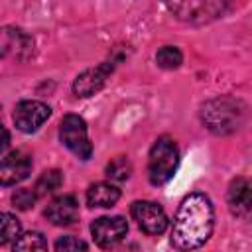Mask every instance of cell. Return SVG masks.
<instances>
[{"label":"cell","instance_id":"cell-15","mask_svg":"<svg viewBox=\"0 0 252 252\" xmlns=\"http://www.w3.org/2000/svg\"><path fill=\"white\" fill-rule=\"evenodd\" d=\"M156 61L161 69H177L183 61V53L173 45H165L156 53Z\"/></svg>","mask_w":252,"mask_h":252},{"label":"cell","instance_id":"cell-10","mask_svg":"<svg viewBox=\"0 0 252 252\" xmlns=\"http://www.w3.org/2000/svg\"><path fill=\"white\" fill-rule=\"evenodd\" d=\"M112 71H114L112 61H104V63H100L93 69L83 71L73 83V93L77 96H93L94 93H98L104 87V83H106V79L110 77Z\"/></svg>","mask_w":252,"mask_h":252},{"label":"cell","instance_id":"cell-12","mask_svg":"<svg viewBox=\"0 0 252 252\" xmlns=\"http://www.w3.org/2000/svg\"><path fill=\"white\" fill-rule=\"evenodd\" d=\"M77 215H79V203L73 195H59L45 209V219L55 226L73 224L77 220Z\"/></svg>","mask_w":252,"mask_h":252},{"label":"cell","instance_id":"cell-19","mask_svg":"<svg viewBox=\"0 0 252 252\" xmlns=\"http://www.w3.org/2000/svg\"><path fill=\"white\" fill-rule=\"evenodd\" d=\"M35 199H37L35 189H33V191H32V189H16L14 195H12V203H14V207L20 209V211L32 209L33 203H35Z\"/></svg>","mask_w":252,"mask_h":252},{"label":"cell","instance_id":"cell-5","mask_svg":"<svg viewBox=\"0 0 252 252\" xmlns=\"http://www.w3.org/2000/svg\"><path fill=\"white\" fill-rule=\"evenodd\" d=\"M59 138L65 144V148L71 150L77 158H81V159L91 158L93 146H91L89 136H87V124L81 116H77V114L63 116L61 126H59Z\"/></svg>","mask_w":252,"mask_h":252},{"label":"cell","instance_id":"cell-20","mask_svg":"<svg viewBox=\"0 0 252 252\" xmlns=\"http://www.w3.org/2000/svg\"><path fill=\"white\" fill-rule=\"evenodd\" d=\"M87 242L75 238V236H63L55 242V250L57 252H69V250H87Z\"/></svg>","mask_w":252,"mask_h":252},{"label":"cell","instance_id":"cell-13","mask_svg":"<svg viewBox=\"0 0 252 252\" xmlns=\"http://www.w3.org/2000/svg\"><path fill=\"white\" fill-rule=\"evenodd\" d=\"M120 199V189L114 187L112 183H93L89 189H87V203L91 207H112L116 205V201Z\"/></svg>","mask_w":252,"mask_h":252},{"label":"cell","instance_id":"cell-17","mask_svg":"<svg viewBox=\"0 0 252 252\" xmlns=\"http://www.w3.org/2000/svg\"><path fill=\"white\" fill-rule=\"evenodd\" d=\"M45 248H47V242L41 236V232H26L14 240V250L30 252V250H45Z\"/></svg>","mask_w":252,"mask_h":252},{"label":"cell","instance_id":"cell-6","mask_svg":"<svg viewBox=\"0 0 252 252\" xmlns=\"http://www.w3.org/2000/svg\"><path fill=\"white\" fill-rule=\"evenodd\" d=\"M130 213L146 234H161L167 228V215L154 201H136L132 203Z\"/></svg>","mask_w":252,"mask_h":252},{"label":"cell","instance_id":"cell-7","mask_svg":"<svg viewBox=\"0 0 252 252\" xmlns=\"http://www.w3.org/2000/svg\"><path fill=\"white\" fill-rule=\"evenodd\" d=\"M51 114V108L41 100H22L14 110V124L18 130L32 134L35 132Z\"/></svg>","mask_w":252,"mask_h":252},{"label":"cell","instance_id":"cell-16","mask_svg":"<svg viewBox=\"0 0 252 252\" xmlns=\"http://www.w3.org/2000/svg\"><path fill=\"white\" fill-rule=\"evenodd\" d=\"M20 236V220L10 215V213H2V220H0V244H8L12 240H16Z\"/></svg>","mask_w":252,"mask_h":252},{"label":"cell","instance_id":"cell-4","mask_svg":"<svg viewBox=\"0 0 252 252\" xmlns=\"http://www.w3.org/2000/svg\"><path fill=\"white\" fill-rule=\"evenodd\" d=\"M177 165H179L177 144L167 136L158 138L156 144L150 150V159H148V177H150V181L154 185L167 183L173 177Z\"/></svg>","mask_w":252,"mask_h":252},{"label":"cell","instance_id":"cell-1","mask_svg":"<svg viewBox=\"0 0 252 252\" xmlns=\"http://www.w3.org/2000/svg\"><path fill=\"white\" fill-rule=\"evenodd\" d=\"M215 226V211L205 193H189L171 224V244L177 250H193L203 246Z\"/></svg>","mask_w":252,"mask_h":252},{"label":"cell","instance_id":"cell-3","mask_svg":"<svg viewBox=\"0 0 252 252\" xmlns=\"http://www.w3.org/2000/svg\"><path fill=\"white\" fill-rule=\"evenodd\" d=\"M232 0H165L169 12L187 24H207L220 18Z\"/></svg>","mask_w":252,"mask_h":252},{"label":"cell","instance_id":"cell-8","mask_svg":"<svg viewBox=\"0 0 252 252\" xmlns=\"http://www.w3.org/2000/svg\"><path fill=\"white\" fill-rule=\"evenodd\" d=\"M91 232L100 248H110L126 236L128 222L124 217H98L96 220H93Z\"/></svg>","mask_w":252,"mask_h":252},{"label":"cell","instance_id":"cell-14","mask_svg":"<svg viewBox=\"0 0 252 252\" xmlns=\"http://www.w3.org/2000/svg\"><path fill=\"white\" fill-rule=\"evenodd\" d=\"M61 183H63L61 171H59V169H47V171H43V173L39 175V179L35 181V187H33V189H35L37 197H43V195L53 193L55 189H59Z\"/></svg>","mask_w":252,"mask_h":252},{"label":"cell","instance_id":"cell-2","mask_svg":"<svg viewBox=\"0 0 252 252\" xmlns=\"http://www.w3.org/2000/svg\"><path fill=\"white\" fill-rule=\"evenodd\" d=\"M242 116L244 110L240 108V102L228 96L209 100L201 108V118L205 126L215 134H228L236 130L242 122Z\"/></svg>","mask_w":252,"mask_h":252},{"label":"cell","instance_id":"cell-9","mask_svg":"<svg viewBox=\"0 0 252 252\" xmlns=\"http://www.w3.org/2000/svg\"><path fill=\"white\" fill-rule=\"evenodd\" d=\"M226 203L234 217L252 222V177H236L228 187Z\"/></svg>","mask_w":252,"mask_h":252},{"label":"cell","instance_id":"cell-11","mask_svg":"<svg viewBox=\"0 0 252 252\" xmlns=\"http://www.w3.org/2000/svg\"><path fill=\"white\" fill-rule=\"evenodd\" d=\"M32 171V158L20 150L4 154L0 163V181L2 185H16L24 181Z\"/></svg>","mask_w":252,"mask_h":252},{"label":"cell","instance_id":"cell-18","mask_svg":"<svg viewBox=\"0 0 252 252\" xmlns=\"http://www.w3.org/2000/svg\"><path fill=\"white\" fill-rule=\"evenodd\" d=\"M130 173H132V165H130L128 158H124V156L114 158V159L106 165V175H108L110 179H114V181H124V179L130 177Z\"/></svg>","mask_w":252,"mask_h":252}]
</instances>
